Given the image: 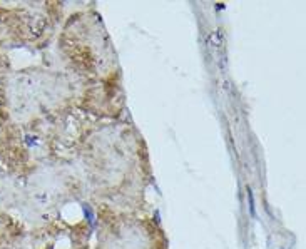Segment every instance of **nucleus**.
<instances>
[{
    "label": "nucleus",
    "instance_id": "obj_1",
    "mask_svg": "<svg viewBox=\"0 0 306 249\" xmlns=\"http://www.w3.org/2000/svg\"><path fill=\"white\" fill-rule=\"evenodd\" d=\"M248 196H249V207H251V214H253V216H256V212H254V201H253L251 189H248Z\"/></svg>",
    "mask_w": 306,
    "mask_h": 249
}]
</instances>
